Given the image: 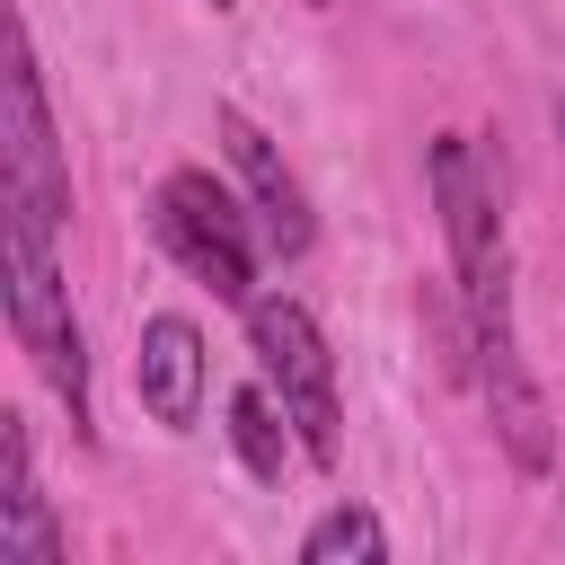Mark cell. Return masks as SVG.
Segmentation results:
<instances>
[{"label":"cell","mask_w":565,"mask_h":565,"mask_svg":"<svg viewBox=\"0 0 565 565\" xmlns=\"http://www.w3.org/2000/svg\"><path fill=\"white\" fill-rule=\"evenodd\" d=\"M150 230L159 247L212 291V300H256V256H265V221L247 194H230L212 168H168L150 194Z\"/></svg>","instance_id":"3"},{"label":"cell","mask_w":565,"mask_h":565,"mask_svg":"<svg viewBox=\"0 0 565 565\" xmlns=\"http://www.w3.org/2000/svg\"><path fill=\"white\" fill-rule=\"evenodd\" d=\"M0 282H9V335L35 362V380L62 397L71 433L97 441V388H88V335L71 318V274H62V221L35 203H0Z\"/></svg>","instance_id":"2"},{"label":"cell","mask_w":565,"mask_h":565,"mask_svg":"<svg viewBox=\"0 0 565 565\" xmlns=\"http://www.w3.org/2000/svg\"><path fill=\"white\" fill-rule=\"evenodd\" d=\"M247 344H256V380L282 397V415L300 433V459L335 468V450H344V388H335V353H327L318 318L291 291H256L247 300Z\"/></svg>","instance_id":"4"},{"label":"cell","mask_w":565,"mask_h":565,"mask_svg":"<svg viewBox=\"0 0 565 565\" xmlns=\"http://www.w3.org/2000/svg\"><path fill=\"white\" fill-rule=\"evenodd\" d=\"M380 565L388 556V530H380V512L371 503H327L309 530H300V565Z\"/></svg>","instance_id":"11"},{"label":"cell","mask_w":565,"mask_h":565,"mask_svg":"<svg viewBox=\"0 0 565 565\" xmlns=\"http://www.w3.org/2000/svg\"><path fill=\"white\" fill-rule=\"evenodd\" d=\"M230 450H238V468H247L256 486H282V459L300 450V433H291V415H282V397H274L265 380H247V388H230Z\"/></svg>","instance_id":"10"},{"label":"cell","mask_w":565,"mask_h":565,"mask_svg":"<svg viewBox=\"0 0 565 565\" xmlns=\"http://www.w3.org/2000/svg\"><path fill=\"white\" fill-rule=\"evenodd\" d=\"M468 371H477V388H486V415H494L503 459H512L521 477H547V468H556V415H547V397H539V380H530V362H521V335L477 344Z\"/></svg>","instance_id":"7"},{"label":"cell","mask_w":565,"mask_h":565,"mask_svg":"<svg viewBox=\"0 0 565 565\" xmlns=\"http://www.w3.org/2000/svg\"><path fill=\"white\" fill-rule=\"evenodd\" d=\"M0 565H62V530L35 477V433L26 415H0Z\"/></svg>","instance_id":"9"},{"label":"cell","mask_w":565,"mask_h":565,"mask_svg":"<svg viewBox=\"0 0 565 565\" xmlns=\"http://www.w3.org/2000/svg\"><path fill=\"white\" fill-rule=\"evenodd\" d=\"M203 9H238V0H203Z\"/></svg>","instance_id":"12"},{"label":"cell","mask_w":565,"mask_h":565,"mask_svg":"<svg viewBox=\"0 0 565 565\" xmlns=\"http://www.w3.org/2000/svg\"><path fill=\"white\" fill-rule=\"evenodd\" d=\"M212 132H221V150H230V168H238V194H247L256 221H265V247H274V256H309L318 212H309V185L291 177V159L274 150V132H265L247 106H221Z\"/></svg>","instance_id":"6"},{"label":"cell","mask_w":565,"mask_h":565,"mask_svg":"<svg viewBox=\"0 0 565 565\" xmlns=\"http://www.w3.org/2000/svg\"><path fill=\"white\" fill-rule=\"evenodd\" d=\"M132 388H141L150 424H168V433H194V415H203V388H212V353H203V327H194V318H177V309L141 318Z\"/></svg>","instance_id":"8"},{"label":"cell","mask_w":565,"mask_h":565,"mask_svg":"<svg viewBox=\"0 0 565 565\" xmlns=\"http://www.w3.org/2000/svg\"><path fill=\"white\" fill-rule=\"evenodd\" d=\"M0 203H35L44 221H71V168H62V132L26 26L9 35V79H0Z\"/></svg>","instance_id":"5"},{"label":"cell","mask_w":565,"mask_h":565,"mask_svg":"<svg viewBox=\"0 0 565 565\" xmlns=\"http://www.w3.org/2000/svg\"><path fill=\"white\" fill-rule=\"evenodd\" d=\"M309 9H327V0H309Z\"/></svg>","instance_id":"13"},{"label":"cell","mask_w":565,"mask_h":565,"mask_svg":"<svg viewBox=\"0 0 565 565\" xmlns=\"http://www.w3.org/2000/svg\"><path fill=\"white\" fill-rule=\"evenodd\" d=\"M424 185L441 212V247H450V291H459V353L503 344L512 335V238H503V185L494 159L468 132H441L424 150Z\"/></svg>","instance_id":"1"}]
</instances>
